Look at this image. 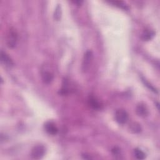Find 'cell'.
<instances>
[{"mask_svg": "<svg viewBox=\"0 0 160 160\" xmlns=\"http://www.w3.org/2000/svg\"><path fill=\"white\" fill-rule=\"evenodd\" d=\"M45 153V148L42 145H37L35 146L32 151L31 155L33 159H42Z\"/></svg>", "mask_w": 160, "mask_h": 160, "instance_id": "cell-3", "label": "cell"}, {"mask_svg": "<svg viewBox=\"0 0 160 160\" xmlns=\"http://www.w3.org/2000/svg\"><path fill=\"white\" fill-rule=\"evenodd\" d=\"M45 129L49 135H55L58 132L56 125L51 122H48L45 124Z\"/></svg>", "mask_w": 160, "mask_h": 160, "instance_id": "cell-4", "label": "cell"}, {"mask_svg": "<svg viewBox=\"0 0 160 160\" xmlns=\"http://www.w3.org/2000/svg\"><path fill=\"white\" fill-rule=\"evenodd\" d=\"M89 103L90 106H91L94 109H99L100 108V105L97 100L93 98H90L89 100Z\"/></svg>", "mask_w": 160, "mask_h": 160, "instance_id": "cell-12", "label": "cell"}, {"mask_svg": "<svg viewBox=\"0 0 160 160\" xmlns=\"http://www.w3.org/2000/svg\"><path fill=\"white\" fill-rule=\"evenodd\" d=\"M61 18V7L59 5L56 7L55 12V18L57 20H59Z\"/></svg>", "mask_w": 160, "mask_h": 160, "instance_id": "cell-14", "label": "cell"}, {"mask_svg": "<svg viewBox=\"0 0 160 160\" xmlns=\"http://www.w3.org/2000/svg\"><path fill=\"white\" fill-rule=\"evenodd\" d=\"M131 130L135 133H138L142 131V128L137 123H133L131 126Z\"/></svg>", "mask_w": 160, "mask_h": 160, "instance_id": "cell-13", "label": "cell"}, {"mask_svg": "<svg viewBox=\"0 0 160 160\" xmlns=\"http://www.w3.org/2000/svg\"><path fill=\"white\" fill-rule=\"evenodd\" d=\"M18 40L17 33L14 29H10L8 33L6 43L9 48H13L16 46Z\"/></svg>", "mask_w": 160, "mask_h": 160, "instance_id": "cell-1", "label": "cell"}, {"mask_svg": "<svg viewBox=\"0 0 160 160\" xmlns=\"http://www.w3.org/2000/svg\"><path fill=\"white\" fill-rule=\"evenodd\" d=\"M92 56H93V54L91 51H88L85 54L84 61H83V67L84 70H86L89 67L90 62H91L92 59Z\"/></svg>", "mask_w": 160, "mask_h": 160, "instance_id": "cell-6", "label": "cell"}, {"mask_svg": "<svg viewBox=\"0 0 160 160\" xmlns=\"http://www.w3.org/2000/svg\"><path fill=\"white\" fill-rule=\"evenodd\" d=\"M109 3L114 5H116V6H118L119 8H122V9H125V10L128 9V7L127 6V5L125 3H123V2L115 1V2H110Z\"/></svg>", "mask_w": 160, "mask_h": 160, "instance_id": "cell-11", "label": "cell"}, {"mask_svg": "<svg viewBox=\"0 0 160 160\" xmlns=\"http://www.w3.org/2000/svg\"><path fill=\"white\" fill-rule=\"evenodd\" d=\"M42 79L44 83L48 84L50 83L53 79V75L49 72H44L42 74Z\"/></svg>", "mask_w": 160, "mask_h": 160, "instance_id": "cell-9", "label": "cell"}, {"mask_svg": "<svg viewBox=\"0 0 160 160\" xmlns=\"http://www.w3.org/2000/svg\"><path fill=\"white\" fill-rule=\"evenodd\" d=\"M134 155L138 159H144L146 158V154L142 149L138 148L134 150Z\"/></svg>", "mask_w": 160, "mask_h": 160, "instance_id": "cell-10", "label": "cell"}, {"mask_svg": "<svg viewBox=\"0 0 160 160\" xmlns=\"http://www.w3.org/2000/svg\"><path fill=\"white\" fill-rule=\"evenodd\" d=\"M115 119L119 125H124L128 120V114L124 109H118L115 113Z\"/></svg>", "mask_w": 160, "mask_h": 160, "instance_id": "cell-2", "label": "cell"}, {"mask_svg": "<svg viewBox=\"0 0 160 160\" xmlns=\"http://www.w3.org/2000/svg\"><path fill=\"white\" fill-rule=\"evenodd\" d=\"M154 36H155V33L154 32L152 31V30L146 29L143 33L142 38L144 41H149V40L152 39Z\"/></svg>", "mask_w": 160, "mask_h": 160, "instance_id": "cell-8", "label": "cell"}, {"mask_svg": "<svg viewBox=\"0 0 160 160\" xmlns=\"http://www.w3.org/2000/svg\"><path fill=\"white\" fill-rule=\"evenodd\" d=\"M136 113L139 116L145 117L148 115V111L145 105L140 104L136 108Z\"/></svg>", "mask_w": 160, "mask_h": 160, "instance_id": "cell-7", "label": "cell"}, {"mask_svg": "<svg viewBox=\"0 0 160 160\" xmlns=\"http://www.w3.org/2000/svg\"><path fill=\"white\" fill-rule=\"evenodd\" d=\"M1 62L8 68H12L14 65L12 59L9 58V56L6 53L3 52H1Z\"/></svg>", "mask_w": 160, "mask_h": 160, "instance_id": "cell-5", "label": "cell"}]
</instances>
